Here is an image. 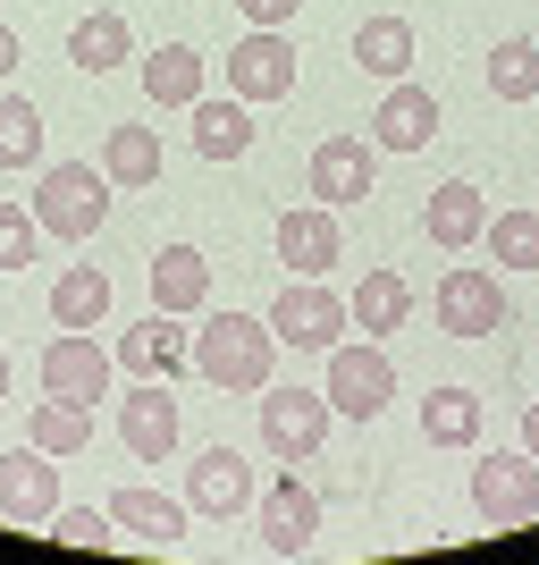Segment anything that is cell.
<instances>
[{"instance_id": "cell-36", "label": "cell", "mask_w": 539, "mask_h": 565, "mask_svg": "<svg viewBox=\"0 0 539 565\" xmlns=\"http://www.w3.org/2000/svg\"><path fill=\"white\" fill-rule=\"evenodd\" d=\"M522 448L539 456V405H522Z\"/></svg>"}, {"instance_id": "cell-33", "label": "cell", "mask_w": 539, "mask_h": 565, "mask_svg": "<svg viewBox=\"0 0 539 565\" xmlns=\"http://www.w3.org/2000/svg\"><path fill=\"white\" fill-rule=\"evenodd\" d=\"M51 541H68V548H110L118 523H110V507H68V515H51Z\"/></svg>"}, {"instance_id": "cell-24", "label": "cell", "mask_w": 539, "mask_h": 565, "mask_svg": "<svg viewBox=\"0 0 539 565\" xmlns=\"http://www.w3.org/2000/svg\"><path fill=\"white\" fill-rule=\"evenodd\" d=\"M101 312H110V279H101L94 262H68L51 279V321L60 330H101Z\"/></svg>"}, {"instance_id": "cell-25", "label": "cell", "mask_w": 539, "mask_h": 565, "mask_svg": "<svg viewBox=\"0 0 539 565\" xmlns=\"http://www.w3.org/2000/svg\"><path fill=\"white\" fill-rule=\"evenodd\" d=\"M346 312H354V330L388 338V330H405L413 296H405V279H397V270H363V279H354V296H346Z\"/></svg>"}, {"instance_id": "cell-16", "label": "cell", "mask_w": 539, "mask_h": 565, "mask_svg": "<svg viewBox=\"0 0 539 565\" xmlns=\"http://www.w3.org/2000/svg\"><path fill=\"white\" fill-rule=\"evenodd\" d=\"M481 228H489V203H481L472 178H446V186L422 203V236L446 245V254H472V236H481Z\"/></svg>"}, {"instance_id": "cell-37", "label": "cell", "mask_w": 539, "mask_h": 565, "mask_svg": "<svg viewBox=\"0 0 539 565\" xmlns=\"http://www.w3.org/2000/svg\"><path fill=\"white\" fill-rule=\"evenodd\" d=\"M18 68V34H9V25H0V76Z\"/></svg>"}, {"instance_id": "cell-18", "label": "cell", "mask_w": 539, "mask_h": 565, "mask_svg": "<svg viewBox=\"0 0 539 565\" xmlns=\"http://www.w3.org/2000/svg\"><path fill=\"white\" fill-rule=\"evenodd\" d=\"M279 262L295 270V279H312V270H328L337 262V212L328 203H304V212H279Z\"/></svg>"}, {"instance_id": "cell-11", "label": "cell", "mask_w": 539, "mask_h": 565, "mask_svg": "<svg viewBox=\"0 0 539 565\" xmlns=\"http://www.w3.org/2000/svg\"><path fill=\"white\" fill-rule=\"evenodd\" d=\"M0 515L9 523H51L60 515V465H51L34 439L0 456Z\"/></svg>"}, {"instance_id": "cell-35", "label": "cell", "mask_w": 539, "mask_h": 565, "mask_svg": "<svg viewBox=\"0 0 539 565\" xmlns=\"http://www.w3.org/2000/svg\"><path fill=\"white\" fill-rule=\"evenodd\" d=\"M236 9H245V25H287L304 0H236Z\"/></svg>"}, {"instance_id": "cell-1", "label": "cell", "mask_w": 539, "mask_h": 565, "mask_svg": "<svg viewBox=\"0 0 539 565\" xmlns=\"http://www.w3.org/2000/svg\"><path fill=\"white\" fill-rule=\"evenodd\" d=\"M194 372L212 380V388H236V397L270 388V321H254V312H212L203 338H194Z\"/></svg>"}, {"instance_id": "cell-38", "label": "cell", "mask_w": 539, "mask_h": 565, "mask_svg": "<svg viewBox=\"0 0 539 565\" xmlns=\"http://www.w3.org/2000/svg\"><path fill=\"white\" fill-rule=\"evenodd\" d=\"M0 397H9V354H0Z\"/></svg>"}, {"instance_id": "cell-20", "label": "cell", "mask_w": 539, "mask_h": 565, "mask_svg": "<svg viewBox=\"0 0 539 565\" xmlns=\"http://www.w3.org/2000/svg\"><path fill=\"white\" fill-rule=\"evenodd\" d=\"M68 60H76L85 76L127 68V60H136V34H127V18H118V9H94V18H76V25H68Z\"/></svg>"}, {"instance_id": "cell-14", "label": "cell", "mask_w": 539, "mask_h": 565, "mask_svg": "<svg viewBox=\"0 0 539 565\" xmlns=\"http://www.w3.org/2000/svg\"><path fill=\"white\" fill-rule=\"evenodd\" d=\"M118 372H136V380H177V372H194V338L177 330V312H152V321H136V330L118 338Z\"/></svg>"}, {"instance_id": "cell-28", "label": "cell", "mask_w": 539, "mask_h": 565, "mask_svg": "<svg viewBox=\"0 0 539 565\" xmlns=\"http://www.w3.org/2000/svg\"><path fill=\"white\" fill-rule=\"evenodd\" d=\"M101 169H110V186H152L161 178V136L152 127H110V152H101Z\"/></svg>"}, {"instance_id": "cell-13", "label": "cell", "mask_w": 539, "mask_h": 565, "mask_svg": "<svg viewBox=\"0 0 539 565\" xmlns=\"http://www.w3.org/2000/svg\"><path fill=\"white\" fill-rule=\"evenodd\" d=\"M312 532H321V498H312V481L279 472L270 498H261V548H270V557H304Z\"/></svg>"}, {"instance_id": "cell-6", "label": "cell", "mask_w": 539, "mask_h": 565, "mask_svg": "<svg viewBox=\"0 0 539 565\" xmlns=\"http://www.w3.org/2000/svg\"><path fill=\"white\" fill-rule=\"evenodd\" d=\"M228 94L236 102H287L295 94V43H287L279 25H254L228 51Z\"/></svg>"}, {"instance_id": "cell-5", "label": "cell", "mask_w": 539, "mask_h": 565, "mask_svg": "<svg viewBox=\"0 0 539 565\" xmlns=\"http://www.w3.org/2000/svg\"><path fill=\"white\" fill-rule=\"evenodd\" d=\"M328 423H337V414H328L321 388H270V397H261V439H270L279 465H304L328 439Z\"/></svg>"}, {"instance_id": "cell-30", "label": "cell", "mask_w": 539, "mask_h": 565, "mask_svg": "<svg viewBox=\"0 0 539 565\" xmlns=\"http://www.w3.org/2000/svg\"><path fill=\"white\" fill-rule=\"evenodd\" d=\"M94 439V405H76V397H43L34 405V448L43 456H76Z\"/></svg>"}, {"instance_id": "cell-3", "label": "cell", "mask_w": 539, "mask_h": 565, "mask_svg": "<svg viewBox=\"0 0 539 565\" xmlns=\"http://www.w3.org/2000/svg\"><path fill=\"white\" fill-rule=\"evenodd\" d=\"M328 414H346V423H379L388 414V397H397V363H388V347L379 338H363V347H328Z\"/></svg>"}, {"instance_id": "cell-8", "label": "cell", "mask_w": 539, "mask_h": 565, "mask_svg": "<svg viewBox=\"0 0 539 565\" xmlns=\"http://www.w3.org/2000/svg\"><path fill=\"white\" fill-rule=\"evenodd\" d=\"M118 439L136 465H169L177 456V397L169 380H136V397H118Z\"/></svg>"}, {"instance_id": "cell-15", "label": "cell", "mask_w": 539, "mask_h": 565, "mask_svg": "<svg viewBox=\"0 0 539 565\" xmlns=\"http://www.w3.org/2000/svg\"><path fill=\"white\" fill-rule=\"evenodd\" d=\"M312 194H321L328 212H337V203H363V194H371V143L363 136H328V143H312Z\"/></svg>"}, {"instance_id": "cell-4", "label": "cell", "mask_w": 539, "mask_h": 565, "mask_svg": "<svg viewBox=\"0 0 539 565\" xmlns=\"http://www.w3.org/2000/svg\"><path fill=\"white\" fill-rule=\"evenodd\" d=\"M472 515H489V523H531V515H539V456H531V448L481 456V465H472Z\"/></svg>"}, {"instance_id": "cell-21", "label": "cell", "mask_w": 539, "mask_h": 565, "mask_svg": "<svg viewBox=\"0 0 539 565\" xmlns=\"http://www.w3.org/2000/svg\"><path fill=\"white\" fill-rule=\"evenodd\" d=\"M143 94L161 102V110H186V102H203V51H194V43L143 51Z\"/></svg>"}, {"instance_id": "cell-26", "label": "cell", "mask_w": 539, "mask_h": 565, "mask_svg": "<svg viewBox=\"0 0 539 565\" xmlns=\"http://www.w3.org/2000/svg\"><path fill=\"white\" fill-rule=\"evenodd\" d=\"M354 68H371V76L397 85V76L413 68V25L405 18H363L354 25Z\"/></svg>"}, {"instance_id": "cell-23", "label": "cell", "mask_w": 539, "mask_h": 565, "mask_svg": "<svg viewBox=\"0 0 539 565\" xmlns=\"http://www.w3.org/2000/svg\"><path fill=\"white\" fill-rule=\"evenodd\" d=\"M194 152L203 161H245L254 152V102H194Z\"/></svg>"}, {"instance_id": "cell-17", "label": "cell", "mask_w": 539, "mask_h": 565, "mask_svg": "<svg viewBox=\"0 0 539 565\" xmlns=\"http://www.w3.org/2000/svg\"><path fill=\"white\" fill-rule=\"evenodd\" d=\"M186 498H161V490H143V481H127V490L110 498V523L118 532H136L143 548H169V541H186Z\"/></svg>"}, {"instance_id": "cell-7", "label": "cell", "mask_w": 539, "mask_h": 565, "mask_svg": "<svg viewBox=\"0 0 539 565\" xmlns=\"http://www.w3.org/2000/svg\"><path fill=\"white\" fill-rule=\"evenodd\" d=\"M110 372H118V354L94 347V330H60V338L43 347V397L94 405V397H110Z\"/></svg>"}, {"instance_id": "cell-22", "label": "cell", "mask_w": 539, "mask_h": 565, "mask_svg": "<svg viewBox=\"0 0 539 565\" xmlns=\"http://www.w3.org/2000/svg\"><path fill=\"white\" fill-rule=\"evenodd\" d=\"M203 296H212V262L194 254V245H161V254H152V305L161 312H194Z\"/></svg>"}, {"instance_id": "cell-34", "label": "cell", "mask_w": 539, "mask_h": 565, "mask_svg": "<svg viewBox=\"0 0 539 565\" xmlns=\"http://www.w3.org/2000/svg\"><path fill=\"white\" fill-rule=\"evenodd\" d=\"M34 236H43V220L25 212V203H0V270H25V262H34Z\"/></svg>"}, {"instance_id": "cell-10", "label": "cell", "mask_w": 539, "mask_h": 565, "mask_svg": "<svg viewBox=\"0 0 539 565\" xmlns=\"http://www.w3.org/2000/svg\"><path fill=\"white\" fill-rule=\"evenodd\" d=\"M354 312L328 296V287H312V279H295V287H279V305H270V338H287V347H312V354H328L337 347V330H346Z\"/></svg>"}, {"instance_id": "cell-31", "label": "cell", "mask_w": 539, "mask_h": 565, "mask_svg": "<svg viewBox=\"0 0 539 565\" xmlns=\"http://www.w3.org/2000/svg\"><path fill=\"white\" fill-rule=\"evenodd\" d=\"M0 169H43V110L0 94Z\"/></svg>"}, {"instance_id": "cell-29", "label": "cell", "mask_w": 539, "mask_h": 565, "mask_svg": "<svg viewBox=\"0 0 539 565\" xmlns=\"http://www.w3.org/2000/svg\"><path fill=\"white\" fill-rule=\"evenodd\" d=\"M489 94L497 102H539V43L531 34H506L489 51Z\"/></svg>"}, {"instance_id": "cell-32", "label": "cell", "mask_w": 539, "mask_h": 565, "mask_svg": "<svg viewBox=\"0 0 539 565\" xmlns=\"http://www.w3.org/2000/svg\"><path fill=\"white\" fill-rule=\"evenodd\" d=\"M489 254L506 262V270H539V212H489Z\"/></svg>"}, {"instance_id": "cell-9", "label": "cell", "mask_w": 539, "mask_h": 565, "mask_svg": "<svg viewBox=\"0 0 539 565\" xmlns=\"http://www.w3.org/2000/svg\"><path fill=\"white\" fill-rule=\"evenodd\" d=\"M439 330L446 338H489L506 330V287H497V270H446L439 279Z\"/></svg>"}, {"instance_id": "cell-27", "label": "cell", "mask_w": 539, "mask_h": 565, "mask_svg": "<svg viewBox=\"0 0 539 565\" xmlns=\"http://www.w3.org/2000/svg\"><path fill=\"white\" fill-rule=\"evenodd\" d=\"M422 439L430 448H472V439H481V397H472V388H430L422 397Z\"/></svg>"}, {"instance_id": "cell-2", "label": "cell", "mask_w": 539, "mask_h": 565, "mask_svg": "<svg viewBox=\"0 0 539 565\" xmlns=\"http://www.w3.org/2000/svg\"><path fill=\"white\" fill-rule=\"evenodd\" d=\"M25 212L43 220V236H94L101 220H110V169H94V161H51V169H34V203Z\"/></svg>"}, {"instance_id": "cell-19", "label": "cell", "mask_w": 539, "mask_h": 565, "mask_svg": "<svg viewBox=\"0 0 539 565\" xmlns=\"http://www.w3.org/2000/svg\"><path fill=\"white\" fill-rule=\"evenodd\" d=\"M371 136L388 143V152H430V136H439V94H422V85H388V102H379Z\"/></svg>"}, {"instance_id": "cell-12", "label": "cell", "mask_w": 539, "mask_h": 565, "mask_svg": "<svg viewBox=\"0 0 539 565\" xmlns=\"http://www.w3.org/2000/svg\"><path fill=\"white\" fill-rule=\"evenodd\" d=\"M186 507L194 515H245V507H254V465H245V456L236 448H203L186 465Z\"/></svg>"}]
</instances>
